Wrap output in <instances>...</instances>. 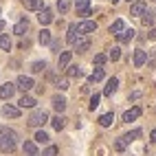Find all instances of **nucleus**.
Returning a JSON list of instances; mask_svg holds the SVG:
<instances>
[{"mask_svg":"<svg viewBox=\"0 0 156 156\" xmlns=\"http://www.w3.org/2000/svg\"><path fill=\"white\" fill-rule=\"evenodd\" d=\"M16 147H18V134L11 128L2 126L0 128V152L2 154H11Z\"/></svg>","mask_w":156,"mask_h":156,"instance_id":"1","label":"nucleus"},{"mask_svg":"<svg viewBox=\"0 0 156 156\" xmlns=\"http://www.w3.org/2000/svg\"><path fill=\"white\" fill-rule=\"evenodd\" d=\"M46 121H48V114L44 110H33V112H31V117L27 119V123L31 128H42Z\"/></svg>","mask_w":156,"mask_h":156,"instance_id":"2","label":"nucleus"},{"mask_svg":"<svg viewBox=\"0 0 156 156\" xmlns=\"http://www.w3.org/2000/svg\"><path fill=\"white\" fill-rule=\"evenodd\" d=\"M77 27V31L81 35H88V33H95L97 31V22H92V20H81L79 24H75Z\"/></svg>","mask_w":156,"mask_h":156,"instance_id":"3","label":"nucleus"},{"mask_svg":"<svg viewBox=\"0 0 156 156\" xmlns=\"http://www.w3.org/2000/svg\"><path fill=\"white\" fill-rule=\"evenodd\" d=\"M33 86H35V81L31 79V77H27V75H20V77H18V81H16V88H20L22 92H29Z\"/></svg>","mask_w":156,"mask_h":156,"instance_id":"4","label":"nucleus"},{"mask_svg":"<svg viewBox=\"0 0 156 156\" xmlns=\"http://www.w3.org/2000/svg\"><path fill=\"white\" fill-rule=\"evenodd\" d=\"M13 92H16V84L7 81V84L0 86V99H2V101H9V99L13 97Z\"/></svg>","mask_w":156,"mask_h":156,"instance_id":"5","label":"nucleus"},{"mask_svg":"<svg viewBox=\"0 0 156 156\" xmlns=\"http://www.w3.org/2000/svg\"><path fill=\"white\" fill-rule=\"evenodd\" d=\"M0 114L7 117V119H18V117H20V108L11 106V103H5V106L0 108Z\"/></svg>","mask_w":156,"mask_h":156,"instance_id":"6","label":"nucleus"},{"mask_svg":"<svg viewBox=\"0 0 156 156\" xmlns=\"http://www.w3.org/2000/svg\"><path fill=\"white\" fill-rule=\"evenodd\" d=\"M145 11H147V2H145V0H134V2H132V9H130V13H132V16L141 18Z\"/></svg>","mask_w":156,"mask_h":156,"instance_id":"7","label":"nucleus"},{"mask_svg":"<svg viewBox=\"0 0 156 156\" xmlns=\"http://www.w3.org/2000/svg\"><path fill=\"white\" fill-rule=\"evenodd\" d=\"M75 9H77V16H81V18H88V16L92 13V9H90V2H88V0H77Z\"/></svg>","mask_w":156,"mask_h":156,"instance_id":"8","label":"nucleus"},{"mask_svg":"<svg viewBox=\"0 0 156 156\" xmlns=\"http://www.w3.org/2000/svg\"><path fill=\"white\" fill-rule=\"evenodd\" d=\"M143 114V110H141V106H134V108H130V110H126L123 112V121L126 123H130V121H136L139 117Z\"/></svg>","mask_w":156,"mask_h":156,"instance_id":"9","label":"nucleus"},{"mask_svg":"<svg viewBox=\"0 0 156 156\" xmlns=\"http://www.w3.org/2000/svg\"><path fill=\"white\" fill-rule=\"evenodd\" d=\"M117 88H119V79H117V77H112V79H108V84H106V88H103V97H112L114 92H117Z\"/></svg>","mask_w":156,"mask_h":156,"instance_id":"10","label":"nucleus"},{"mask_svg":"<svg viewBox=\"0 0 156 156\" xmlns=\"http://www.w3.org/2000/svg\"><path fill=\"white\" fill-rule=\"evenodd\" d=\"M66 117H64V114H57V117H53V119H51V126H53V130H57V132H62V130H64L66 128Z\"/></svg>","mask_w":156,"mask_h":156,"instance_id":"11","label":"nucleus"},{"mask_svg":"<svg viewBox=\"0 0 156 156\" xmlns=\"http://www.w3.org/2000/svg\"><path fill=\"white\" fill-rule=\"evenodd\" d=\"M77 48V53H84V51H88V46H90V40H88V35H79L77 37V42L73 44Z\"/></svg>","mask_w":156,"mask_h":156,"instance_id":"12","label":"nucleus"},{"mask_svg":"<svg viewBox=\"0 0 156 156\" xmlns=\"http://www.w3.org/2000/svg\"><path fill=\"white\" fill-rule=\"evenodd\" d=\"M22 5L29 11H40V9H44V0H22Z\"/></svg>","mask_w":156,"mask_h":156,"instance_id":"13","label":"nucleus"},{"mask_svg":"<svg viewBox=\"0 0 156 156\" xmlns=\"http://www.w3.org/2000/svg\"><path fill=\"white\" fill-rule=\"evenodd\" d=\"M37 20H40V22H42V24H51V22H53V11H51V9H40V16H37Z\"/></svg>","mask_w":156,"mask_h":156,"instance_id":"14","label":"nucleus"},{"mask_svg":"<svg viewBox=\"0 0 156 156\" xmlns=\"http://www.w3.org/2000/svg\"><path fill=\"white\" fill-rule=\"evenodd\" d=\"M145 62H147V53H145V51H141V48H139V51H134V66L141 68Z\"/></svg>","mask_w":156,"mask_h":156,"instance_id":"15","label":"nucleus"},{"mask_svg":"<svg viewBox=\"0 0 156 156\" xmlns=\"http://www.w3.org/2000/svg\"><path fill=\"white\" fill-rule=\"evenodd\" d=\"M18 108H35V99L29 95H22L18 99Z\"/></svg>","mask_w":156,"mask_h":156,"instance_id":"16","label":"nucleus"},{"mask_svg":"<svg viewBox=\"0 0 156 156\" xmlns=\"http://www.w3.org/2000/svg\"><path fill=\"white\" fill-rule=\"evenodd\" d=\"M79 35H81V33L77 31V27H75V24H70V27H68V35H66V42H68V44H75Z\"/></svg>","mask_w":156,"mask_h":156,"instance_id":"17","label":"nucleus"},{"mask_svg":"<svg viewBox=\"0 0 156 156\" xmlns=\"http://www.w3.org/2000/svg\"><path fill=\"white\" fill-rule=\"evenodd\" d=\"M53 108L57 110V114H59V112H64V110H66V99H64V97H59V95H55V97H53Z\"/></svg>","mask_w":156,"mask_h":156,"instance_id":"18","label":"nucleus"},{"mask_svg":"<svg viewBox=\"0 0 156 156\" xmlns=\"http://www.w3.org/2000/svg\"><path fill=\"white\" fill-rule=\"evenodd\" d=\"M112 121H114V114L112 112H106V114H101V117H99V126L101 128H110Z\"/></svg>","mask_w":156,"mask_h":156,"instance_id":"19","label":"nucleus"},{"mask_svg":"<svg viewBox=\"0 0 156 156\" xmlns=\"http://www.w3.org/2000/svg\"><path fill=\"white\" fill-rule=\"evenodd\" d=\"M101 79H103V68H101V66H97L95 70L90 73L88 81H90V84H97V81H101Z\"/></svg>","mask_w":156,"mask_h":156,"instance_id":"20","label":"nucleus"},{"mask_svg":"<svg viewBox=\"0 0 156 156\" xmlns=\"http://www.w3.org/2000/svg\"><path fill=\"white\" fill-rule=\"evenodd\" d=\"M33 139H35V143H40V145H48V141H51V136H48L44 130H37Z\"/></svg>","mask_w":156,"mask_h":156,"instance_id":"21","label":"nucleus"},{"mask_svg":"<svg viewBox=\"0 0 156 156\" xmlns=\"http://www.w3.org/2000/svg\"><path fill=\"white\" fill-rule=\"evenodd\" d=\"M22 150H24L27 156H37V147H35V143H33V141H24Z\"/></svg>","mask_w":156,"mask_h":156,"instance_id":"22","label":"nucleus"},{"mask_svg":"<svg viewBox=\"0 0 156 156\" xmlns=\"http://www.w3.org/2000/svg\"><path fill=\"white\" fill-rule=\"evenodd\" d=\"M123 29H126V22H123V20H114V22L110 24V33L112 35H119Z\"/></svg>","mask_w":156,"mask_h":156,"instance_id":"23","label":"nucleus"},{"mask_svg":"<svg viewBox=\"0 0 156 156\" xmlns=\"http://www.w3.org/2000/svg\"><path fill=\"white\" fill-rule=\"evenodd\" d=\"M132 37H134V29H123L121 33L117 35V40H119V42H130Z\"/></svg>","mask_w":156,"mask_h":156,"instance_id":"24","label":"nucleus"},{"mask_svg":"<svg viewBox=\"0 0 156 156\" xmlns=\"http://www.w3.org/2000/svg\"><path fill=\"white\" fill-rule=\"evenodd\" d=\"M27 31H29V22H27V20H20V22L13 27V33L16 35H24Z\"/></svg>","mask_w":156,"mask_h":156,"instance_id":"25","label":"nucleus"},{"mask_svg":"<svg viewBox=\"0 0 156 156\" xmlns=\"http://www.w3.org/2000/svg\"><path fill=\"white\" fill-rule=\"evenodd\" d=\"M37 42L42 44V46H46V44H51V31H46V29H42L40 31V35H37Z\"/></svg>","mask_w":156,"mask_h":156,"instance_id":"26","label":"nucleus"},{"mask_svg":"<svg viewBox=\"0 0 156 156\" xmlns=\"http://www.w3.org/2000/svg\"><path fill=\"white\" fill-rule=\"evenodd\" d=\"M70 57H73L70 51H64V53L59 55V64H57V66H59V68H66V66L70 64Z\"/></svg>","mask_w":156,"mask_h":156,"instance_id":"27","label":"nucleus"},{"mask_svg":"<svg viewBox=\"0 0 156 156\" xmlns=\"http://www.w3.org/2000/svg\"><path fill=\"white\" fill-rule=\"evenodd\" d=\"M141 134H143L141 130H132V132H128V134H123V136H121V139H123V141H126V145H128V143H132L134 139H139V136H141Z\"/></svg>","mask_w":156,"mask_h":156,"instance_id":"28","label":"nucleus"},{"mask_svg":"<svg viewBox=\"0 0 156 156\" xmlns=\"http://www.w3.org/2000/svg\"><path fill=\"white\" fill-rule=\"evenodd\" d=\"M106 57L112 59V62H117V59L121 57V48H119V46H112V48L108 51V55H106Z\"/></svg>","mask_w":156,"mask_h":156,"instance_id":"29","label":"nucleus"},{"mask_svg":"<svg viewBox=\"0 0 156 156\" xmlns=\"http://www.w3.org/2000/svg\"><path fill=\"white\" fill-rule=\"evenodd\" d=\"M68 70H66V75L70 77V79H75V77H81V68L79 66H66Z\"/></svg>","mask_w":156,"mask_h":156,"instance_id":"30","label":"nucleus"},{"mask_svg":"<svg viewBox=\"0 0 156 156\" xmlns=\"http://www.w3.org/2000/svg\"><path fill=\"white\" fill-rule=\"evenodd\" d=\"M57 9H59V13H66L70 9V0H57Z\"/></svg>","mask_w":156,"mask_h":156,"instance_id":"31","label":"nucleus"},{"mask_svg":"<svg viewBox=\"0 0 156 156\" xmlns=\"http://www.w3.org/2000/svg\"><path fill=\"white\" fill-rule=\"evenodd\" d=\"M0 48H2V51L11 48V40H9V35H0Z\"/></svg>","mask_w":156,"mask_h":156,"instance_id":"32","label":"nucleus"},{"mask_svg":"<svg viewBox=\"0 0 156 156\" xmlns=\"http://www.w3.org/2000/svg\"><path fill=\"white\" fill-rule=\"evenodd\" d=\"M141 20H143V24H145V27H152V24H154V16H152L150 11H145V13L141 16Z\"/></svg>","mask_w":156,"mask_h":156,"instance_id":"33","label":"nucleus"},{"mask_svg":"<svg viewBox=\"0 0 156 156\" xmlns=\"http://www.w3.org/2000/svg\"><path fill=\"white\" fill-rule=\"evenodd\" d=\"M46 68V62L42 59V62H33V66H31V70H33V73H42Z\"/></svg>","mask_w":156,"mask_h":156,"instance_id":"34","label":"nucleus"},{"mask_svg":"<svg viewBox=\"0 0 156 156\" xmlns=\"http://www.w3.org/2000/svg\"><path fill=\"white\" fill-rule=\"evenodd\" d=\"M106 55H103V53H99V55H95V59H92V64H95V66H103V64H106Z\"/></svg>","mask_w":156,"mask_h":156,"instance_id":"35","label":"nucleus"},{"mask_svg":"<svg viewBox=\"0 0 156 156\" xmlns=\"http://www.w3.org/2000/svg\"><path fill=\"white\" fill-rule=\"evenodd\" d=\"M99 101H101V95H92V97H90V103H88V108L95 110V108L99 106Z\"/></svg>","mask_w":156,"mask_h":156,"instance_id":"36","label":"nucleus"},{"mask_svg":"<svg viewBox=\"0 0 156 156\" xmlns=\"http://www.w3.org/2000/svg\"><path fill=\"white\" fill-rule=\"evenodd\" d=\"M57 152H59V150L55 147V145H48V147L44 150V154H42V156H57Z\"/></svg>","mask_w":156,"mask_h":156,"instance_id":"37","label":"nucleus"},{"mask_svg":"<svg viewBox=\"0 0 156 156\" xmlns=\"http://www.w3.org/2000/svg\"><path fill=\"white\" fill-rule=\"evenodd\" d=\"M126 147H128V145H126V141H123V139H117V141H114V150H117V152H123Z\"/></svg>","mask_w":156,"mask_h":156,"instance_id":"38","label":"nucleus"},{"mask_svg":"<svg viewBox=\"0 0 156 156\" xmlns=\"http://www.w3.org/2000/svg\"><path fill=\"white\" fill-rule=\"evenodd\" d=\"M57 88H59V90H66V88H68V81H66V79L57 81Z\"/></svg>","mask_w":156,"mask_h":156,"instance_id":"39","label":"nucleus"},{"mask_svg":"<svg viewBox=\"0 0 156 156\" xmlns=\"http://www.w3.org/2000/svg\"><path fill=\"white\" fill-rule=\"evenodd\" d=\"M150 66H156V48H154V53H152V59H150Z\"/></svg>","mask_w":156,"mask_h":156,"instance_id":"40","label":"nucleus"},{"mask_svg":"<svg viewBox=\"0 0 156 156\" xmlns=\"http://www.w3.org/2000/svg\"><path fill=\"white\" fill-rule=\"evenodd\" d=\"M51 48H53V51H59V42H53V40H51Z\"/></svg>","mask_w":156,"mask_h":156,"instance_id":"41","label":"nucleus"},{"mask_svg":"<svg viewBox=\"0 0 156 156\" xmlns=\"http://www.w3.org/2000/svg\"><path fill=\"white\" fill-rule=\"evenodd\" d=\"M150 141H152V143H156V128H154V130H152V134H150Z\"/></svg>","mask_w":156,"mask_h":156,"instance_id":"42","label":"nucleus"},{"mask_svg":"<svg viewBox=\"0 0 156 156\" xmlns=\"http://www.w3.org/2000/svg\"><path fill=\"white\" fill-rule=\"evenodd\" d=\"M150 40H156V29H152V31H150Z\"/></svg>","mask_w":156,"mask_h":156,"instance_id":"43","label":"nucleus"},{"mask_svg":"<svg viewBox=\"0 0 156 156\" xmlns=\"http://www.w3.org/2000/svg\"><path fill=\"white\" fill-rule=\"evenodd\" d=\"M5 27H7V24L2 22V20H0V31H5Z\"/></svg>","mask_w":156,"mask_h":156,"instance_id":"44","label":"nucleus"},{"mask_svg":"<svg viewBox=\"0 0 156 156\" xmlns=\"http://www.w3.org/2000/svg\"><path fill=\"white\" fill-rule=\"evenodd\" d=\"M114 2H119V0H112V5H114Z\"/></svg>","mask_w":156,"mask_h":156,"instance_id":"45","label":"nucleus"},{"mask_svg":"<svg viewBox=\"0 0 156 156\" xmlns=\"http://www.w3.org/2000/svg\"><path fill=\"white\" fill-rule=\"evenodd\" d=\"M128 2H134V0H128Z\"/></svg>","mask_w":156,"mask_h":156,"instance_id":"46","label":"nucleus"}]
</instances>
